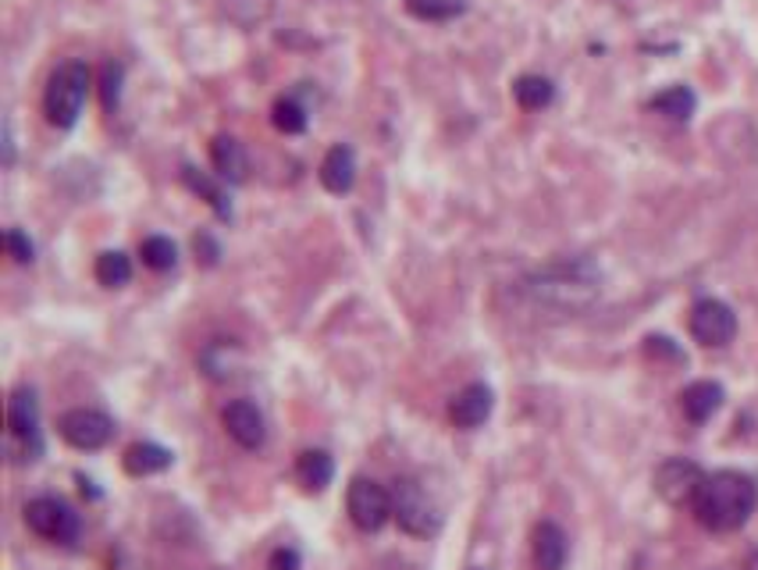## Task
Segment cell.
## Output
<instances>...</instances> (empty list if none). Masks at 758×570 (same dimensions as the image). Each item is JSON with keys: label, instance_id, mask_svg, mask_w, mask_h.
Returning a JSON list of instances; mask_svg holds the SVG:
<instances>
[{"label": "cell", "instance_id": "1", "mask_svg": "<svg viewBox=\"0 0 758 570\" xmlns=\"http://www.w3.org/2000/svg\"><path fill=\"white\" fill-rule=\"evenodd\" d=\"M694 520L712 535L740 531L758 509V485L755 478L740 471H716L705 474V485L694 496Z\"/></svg>", "mask_w": 758, "mask_h": 570}, {"label": "cell", "instance_id": "2", "mask_svg": "<svg viewBox=\"0 0 758 570\" xmlns=\"http://www.w3.org/2000/svg\"><path fill=\"white\" fill-rule=\"evenodd\" d=\"M598 289H602V275L587 257L552 261L524 278V293L535 299V304L563 310V314H578L591 307L598 299Z\"/></svg>", "mask_w": 758, "mask_h": 570}, {"label": "cell", "instance_id": "3", "mask_svg": "<svg viewBox=\"0 0 758 570\" xmlns=\"http://www.w3.org/2000/svg\"><path fill=\"white\" fill-rule=\"evenodd\" d=\"M89 94V65L86 62H65L57 65L51 83H47V94H43V111H47V122L57 129H72L79 122L83 114V103Z\"/></svg>", "mask_w": 758, "mask_h": 570}, {"label": "cell", "instance_id": "4", "mask_svg": "<svg viewBox=\"0 0 758 570\" xmlns=\"http://www.w3.org/2000/svg\"><path fill=\"white\" fill-rule=\"evenodd\" d=\"M392 520L414 538H435L442 531V506L417 478H399L392 485Z\"/></svg>", "mask_w": 758, "mask_h": 570}, {"label": "cell", "instance_id": "5", "mask_svg": "<svg viewBox=\"0 0 758 570\" xmlns=\"http://www.w3.org/2000/svg\"><path fill=\"white\" fill-rule=\"evenodd\" d=\"M25 528L33 531L36 538H43V542H54V546H75L83 535V520L79 514L57 496H36L29 500L25 509Z\"/></svg>", "mask_w": 758, "mask_h": 570}, {"label": "cell", "instance_id": "6", "mask_svg": "<svg viewBox=\"0 0 758 570\" xmlns=\"http://www.w3.org/2000/svg\"><path fill=\"white\" fill-rule=\"evenodd\" d=\"M345 509H350V520L360 531H382L392 520V489H385L374 478H353L350 489H345Z\"/></svg>", "mask_w": 758, "mask_h": 570}, {"label": "cell", "instance_id": "7", "mask_svg": "<svg viewBox=\"0 0 758 570\" xmlns=\"http://www.w3.org/2000/svg\"><path fill=\"white\" fill-rule=\"evenodd\" d=\"M57 435L79 453H97L114 439V421L103 410L94 407H75L57 417Z\"/></svg>", "mask_w": 758, "mask_h": 570}, {"label": "cell", "instance_id": "8", "mask_svg": "<svg viewBox=\"0 0 758 570\" xmlns=\"http://www.w3.org/2000/svg\"><path fill=\"white\" fill-rule=\"evenodd\" d=\"M651 485H656V496L662 503L691 506L694 496H699V489L705 485V471L694 460H688V457H670V460H662L659 468H656Z\"/></svg>", "mask_w": 758, "mask_h": 570}, {"label": "cell", "instance_id": "9", "mask_svg": "<svg viewBox=\"0 0 758 570\" xmlns=\"http://www.w3.org/2000/svg\"><path fill=\"white\" fill-rule=\"evenodd\" d=\"M691 336L708 350H719L737 336V314L723 299H699L691 307Z\"/></svg>", "mask_w": 758, "mask_h": 570}, {"label": "cell", "instance_id": "10", "mask_svg": "<svg viewBox=\"0 0 758 570\" xmlns=\"http://www.w3.org/2000/svg\"><path fill=\"white\" fill-rule=\"evenodd\" d=\"M8 431H11V442H19L29 460L40 457V399L29 385L14 388L11 403H8Z\"/></svg>", "mask_w": 758, "mask_h": 570}, {"label": "cell", "instance_id": "11", "mask_svg": "<svg viewBox=\"0 0 758 570\" xmlns=\"http://www.w3.org/2000/svg\"><path fill=\"white\" fill-rule=\"evenodd\" d=\"M221 425L229 431V439L242 449H250V453L264 449L267 442V421L253 399H232L221 414Z\"/></svg>", "mask_w": 758, "mask_h": 570}, {"label": "cell", "instance_id": "12", "mask_svg": "<svg viewBox=\"0 0 758 570\" xmlns=\"http://www.w3.org/2000/svg\"><path fill=\"white\" fill-rule=\"evenodd\" d=\"M492 407H495V393L484 382H470L463 385L457 396H452L449 403V421L470 431V428H481L484 421L492 417Z\"/></svg>", "mask_w": 758, "mask_h": 570}, {"label": "cell", "instance_id": "13", "mask_svg": "<svg viewBox=\"0 0 758 570\" xmlns=\"http://www.w3.org/2000/svg\"><path fill=\"white\" fill-rule=\"evenodd\" d=\"M530 557H535L538 570H563L570 557L567 531L556 520H541L535 535H530Z\"/></svg>", "mask_w": 758, "mask_h": 570}, {"label": "cell", "instance_id": "14", "mask_svg": "<svg viewBox=\"0 0 758 570\" xmlns=\"http://www.w3.org/2000/svg\"><path fill=\"white\" fill-rule=\"evenodd\" d=\"M723 399H726L723 385L702 379V382H691L684 393H680V410H684V417L691 425H705V421H712V417L719 414Z\"/></svg>", "mask_w": 758, "mask_h": 570}, {"label": "cell", "instance_id": "15", "mask_svg": "<svg viewBox=\"0 0 758 570\" xmlns=\"http://www.w3.org/2000/svg\"><path fill=\"white\" fill-rule=\"evenodd\" d=\"M321 186L328 193H336V197H342V193H350L353 183H356V154H353V146H331L325 161H321Z\"/></svg>", "mask_w": 758, "mask_h": 570}, {"label": "cell", "instance_id": "16", "mask_svg": "<svg viewBox=\"0 0 758 570\" xmlns=\"http://www.w3.org/2000/svg\"><path fill=\"white\" fill-rule=\"evenodd\" d=\"M175 463L172 449H164L157 442H132L125 449V457H121V468H125L132 478H150V474H161L168 471Z\"/></svg>", "mask_w": 758, "mask_h": 570}, {"label": "cell", "instance_id": "17", "mask_svg": "<svg viewBox=\"0 0 758 570\" xmlns=\"http://www.w3.org/2000/svg\"><path fill=\"white\" fill-rule=\"evenodd\" d=\"M296 478L307 492H325L336 478V460H331L325 449H303L296 460Z\"/></svg>", "mask_w": 758, "mask_h": 570}, {"label": "cell", "instance_id": "18", "mask_svg": "<svg viewBox=\"0 0 758 570\" xmlns=\"http://www.w3.org/2000/svg\"><path fill=\"white\" fill-rule=\"evenodd\" d=\"M210 161H215V172L224 183H242V178H246V168H250L246 150H242V143L232 136H218L210 143Z\"/></svg>", "mask_w": 758, "mask_h": 570}, {"label": "cell", "instance_id": "19", "mask_svg": "<svg viewBox=\"0 0 758 570\" xmlns=\"http://www.w3.org/2000/svg\"><path fill=\"white\" fill-rule=\"evenodd\" d=\"M648 108L666 114V118H673V122H688L694 108H699V97H694V89H688V86H670V89H662V94L651 97Z\"/></svg>", "mask_w": 758, "mask_h": 570}, {"label": "cell", "instance_id": "20", "mask_svg": "<svg viewBox=\"0 0 758 570\" xmlns=\"http://www.w3.org/2000/svg\"><path fill=\"white\" fill-rule=\"evenodd\" d=\"M513 97H517L524 111H541L556 100V86L552 79H545V75H520V79L513 83Z\"/></svg>", "mask_w": 758, "mask_h": 570}, {"label": "cell", "instance_id": "21", "mask_svg": "<svg viewBox=\"0 0 758 570\" xmlns=\"http://www.w3.org/2000/svg\"><path fill=\"white\" fill-rule=\"evenodd\" d=\"M403 4L420 22H452L466 11V0H403Z\"/></svg>", "mask_w": 758, "mask_h": 570}, {"label": "cell", "instance_id": "22", "mask_svg": "<svg viewBox=\"0 0 758 570\" xmlns=\"http://www.w3.org/2000/svg\"><path fill=\"white\" fill-rule=\"evenodd\" d=\"M132 278V261L125 257L121 250H108L97 257V282L103 289H121V285H129Z\"/></svg>", "mask_w": 758, "mask_h": 570}, {"label": "cell", "instance_id": "23", "mask_svg": "<svg viewBox=\"0 0 758 570\" xmlns=\"http://www.w3.org/2000/svg\"><path fill=\"white\" fill-rule=\"evenodd\" d=\"M271 122H275V129L285 132V136H299V132H307V108L296 103L293 97H282L275 100V108H271Z\"/></svg>", "mask_w": 758, "mask_h": 570}, {"label": "cell", "instance_id": "24", "mask_svg": "<svg viewBox=\"0 0 758 570\" xmlns=\"http://www.w3.org/2000/svg\"><path fill=\"white\" fill-rule=\"evenodd\" d=\"M182 178H186V186H189L193 193H200V197H204L210 207H215L218 218H232V207H229V200H224V193H221L215 183H210V178H207L204 172H196V168H189V164H186V168H182Z\"/></svg>", "mask_w": 758, "mask_h": 570}, {"label": "cell", "instance_id": "25", "mask_svg": "<svg viewBox=\"0 0 758 570\" xmlns=\"http://www.w3.org/2000/svg\"><path fill=\"white\" fill-rule=\"evenodd\" d=\"M140 253H143V264L154 267V272H172L175 261H178V250H175V243H172L168 235H150V239H143Z\"/></svg>", "mask_w": 758, "mask_h": 570}, {"label": "cell", "instance_id": "26", "mask_svg": "<svg viewBox=\"0 0 758 570\" xmlns=\"http://www.w3.org/2000/svg\"><path fill=\"white\" fill-rule=\"evenodd\" d=\"M121 83H125V68H121L118 62H108V65H103L100 94H103V111H108V114H114L118 103H121Z\"/></svg>", "mask_w": 758, "mask_h": 570}, {"label": "cell", "instance_id": "27", "mask_svg": "<svg viewBox=\"0 0 758 570\" xmlns=\"http://www.w3.org/2000/svg\"><path fill=\"white\" fill-rule=\"evenodd\" d=\"M645 357L648 360H659V364H684V350L677 347L673 339H666V336H648L645 339Z\"/></svg>", "mask_w": 758, "mask_h": 570}, {"label": "cell", "instance_id": "28", "mask_svg": "<svg viewBox=\"0 0 758 570\" xmlns=\"http://www.w3.org/2000/svg\"><path fill=\"white\" fill-rule=\"evenodd\" d=\"M4 250L14 264H33V243H29V235L22 229H8L4 232Z\"/></svg>", "mask_w": 758, "mask_h": 570}, {"label": "cell", "instance_id": "29", "mask_svg": "<svg viewBox=\"0 0 758 570\" xmlns=\"http://www.w3.org/2000/svg\"><path fill=\"white\" fill-rule=\"evenodd\" d=\"M299 567H303V557L293 546H278L267 560V570H299Z\"/></svg>", "mask_w": 758, "mask_h": 570}, {"label": "cell", "instance_id": "30", "mask_svg": "<svg viewBox=\"0 0 758 570\" xmlns=\"http://www.w3.org/2000/svg\"><path fill=\"white\" fill-rule=\"evenodd\" d=\"M4 164H14V143H11V125H4Z\"/></svg>", "mask_w": 758, "mask_h": 570}, {"label": "cell", "instance_id": "31", "mask_svg": "<svg viewBox=\"0 0 758 570\" xmlns=\"http://www.w3.org/2000/svg\"><path fill=\"white\" fill-rule=\"evenodd\" d=\"M745 570H758V549H755V552H751V557H748Z\"/></svg>", "mask_w": 758, "mask_h": 570}, {"label": "cell", "instance_id": "32", "mask_svg": "<svg viewBox=\"0 0 758 570\" xmlns=\"http://www.w3.org/2000/svg\"><path fill=\"white\" fill-rule=\"evenodd\" d=\"M474 570H477V567H474Z\"/></svg>", "mask_w": 758, "mask_h": 570}]
</instances>
